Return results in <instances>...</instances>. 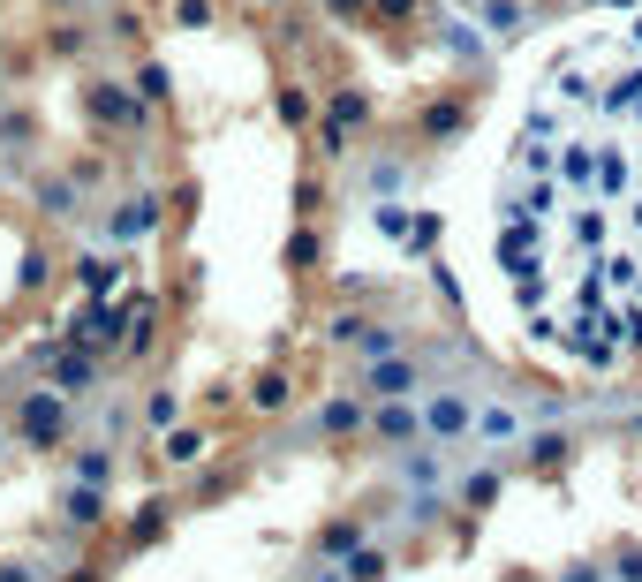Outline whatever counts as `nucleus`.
<instances>
[{
	"label": "nucleus",
	"instance_id": "nucleus-1",
	"mask_svg": "<svg viewBox=\"0 0 642 582\" xmlns=\"http://www.w3.org/2000/svg\"><path fill=\"white\" fill-rule=\"evenodd\" d=\"M522 318L590 371H642V16L544 69L499 182Z\"/></svg>",
	"mask_w": 642,
	"mask_h": 582
}]
</instances>
